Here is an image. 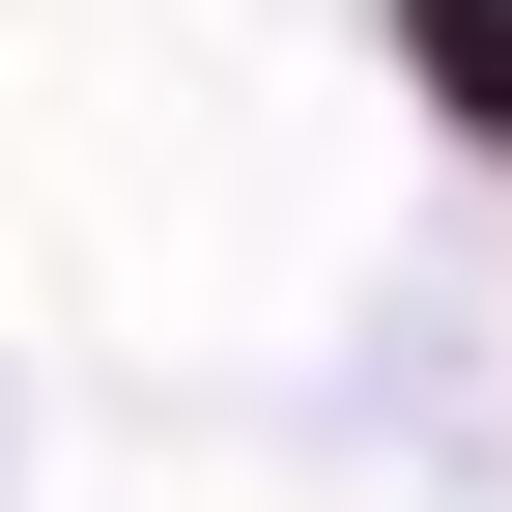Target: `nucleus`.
I'll return each instance as SVG.
<instances>
[{
    "label": "nucleus",
    "instance_id": "1",
    "mask_svg": "<svg viewBox=\"0 0 512 512\" xmlns=\"http://www.w3.org/2000/svg\"><path fill=\"white\" fill-rule=\"evenodd\" d=\"M399 57H427V114H456V143H512V0H399Z\"/></svg>",
    "mask_w": 512,
    "mask_h": 512
}]
</instances>
